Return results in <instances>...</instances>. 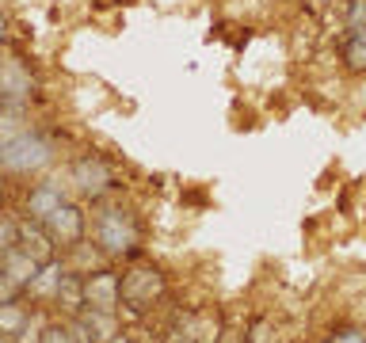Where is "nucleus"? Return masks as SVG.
<instances>
[{"instance_id":"obj_1","label":"nucleus","mask_w":366,"mask_h":343,"mask_svg":"<svg viewBox=\"0 0 366 343\" xmlns=\"http://www.w3.org/2000/svg\"><path fill=\"white\" fill-rule=\"evenodd\" d=\"M88 240L96 244L107 263H134L145 256V222H142V210L114 194V199H103L92 206V225H88Z\"/></svg>"},{"instance_id":"obj_2","label":"nucleus","mask_w":366,"mask_h":343,"mask_svg":"<svg viewBox=\"0 0 366 343\" xmlns=\"http://www.w3.org/2000/svg\"><path fill=\"white\" fill-rule=\"evenodd\" d=\"M57 164H61V141L42 122H31L27 130L0 141V172L11 183H31L39 176H50Z\"/></svg>"},{"instance_id":"obj_3","label":"nucleus","mask_w":366,"mask_h":343,"mask_svg":"<svg viewBox=\"0 0 366 343\" xmlns=\"http://www.w3.org/2000/svg\"><path fill=\"white\" fill-rule=\"evenodd\" d=\"M65 183H69V191H73L80 202H88V206L122 194L119 168H114V160L107 153H99V149H80V153L69 156Z\"/></svg>"},{"instance_id":"obj_4","label":"nucleus","mask_w":366,"mask_h":343,"mask_svg":"<svg viewBox=\"0 0 366 343\" xmlns=\"http://www.w3.org/2000/svg\"><path fill=\"white\" fill-rule=\"evenodd\" d=\"M168 297V274L153 259L122 263V317L142 320Z\"/></svg>"},{"instance_id":"obj_5","label":"nucleus","mask_w":366,"mask_h":343,"mask_svg":"<svg viewBox=\"0 0 366 343\" xmlns=\"http://www.w3.org/2000/svg\"><path fill=\"white\" fill-rule=\"evenodd\" d=\"M42 99V76L23 50H4L0 57V111H34Z\"/></svg>"},{"instance_id":"obj_6","label":"nucleus","mask_w":366,"mask_h":343,"mask_svg":"<svg viewBox=\"0 0 366 343\" xmlns=\"http://www.w3.org/2000/svg\"><path fill=\"white\" fill-rule=\"evenodd\" d=\"M46 233L54 237V244L61 248V256L65 252H73L76 244H84L88 240V225H92V206L88 202H80L76 194H69V199L57 206V210L46 217Z\"/></svg>"},{"instance_id":"obj_7","label":"nucleus","mask_w":366,"mask_h":343,"mask_svg":"<svg viewBox=\"0 0 366 343\" xmlns=\"http://www.w3.org/2000/svg\"><path fill=\"white\" fill-rule=\"evenodd\" d=\"M69 183L65 176H39V179H31V183H23V194H19V214L23 217H34V222H46L57 206H61L69 199Z\"/></svg>"},{"instance_id":"obj_8","label":"nucleus","mask_w":366,"mask_h":343,"mask_svg":"<svg viewBox=\"0 0 366 343\" xmlns=\"http://www.w3.org/2000/svg\"><path fill=\"white\" fill-rule=\"evenodd\" d=\"M84 309L96 313H122V267L103 263L84 274Z\"/></svg>"},{"instance_id":"obj_9","label":"nucleus","mask_w":366,"mask_h":343,"mask_svg":"<svg viewBox=\"0 0 366 343\" xmlns=\"http://www.w3.org/2000/svg\"><path fill=\"white\" fill-rule=\"evenodd\" d=\"M19 248L27 252L31 259H39L42 267L61 259V248L54 244V237L46 233V225L34 222V217H23V214H19Z\"/></svg>"},{"instance_id":"obj_10","label":"nucleus","mask_w":366,"mask_h":343,"mask_svg":"<svg viewBox=\"0 0 366 343\" xmlns=\"http://www.w3.org/2000/svg\"><path fill=\"white\" fill-rule=\"evenodd\" d=\"M80 313H84V274L65 263L61 282H57V294H54V317H80Z\"/></svg>"},{"instance_id":"obj_11","label":"nucleus","mask_w":366,"mask_h":343,"mask_svg":"<svg viewBox=\"0 0 366 343\" xmlns=\"http://www.w3.org/2000/svg\"><path fill=\"white\" fill-rule=\"evenodd\" d=\"M61 271H65V259L46 263V267L39 271V279L23 290V297H27L39 313H54V294H57V282H61Z\"/></svg>"},{"instance_id":"obj_12","label":"nucleus","mask_w":366,"mask_h":343,"mask_svg":"<svg viewBox=\"0 0 366 343\" xmlns=\"http://www.w3.org/2000/svg\"><path fill=\"white\" fill-rule=\"evenodd\" d=\"M39 271H42V263H39V259H31L19 244L4 248V279H11L16 286H23V290H27V286L39 279Z\"/></svg>"},{"instance_id":"obj_13","label":"nucleus","mask_w":366,"mask_h":343,"mask_svg":"<svg viewBox=\"0 0 366 343\" xmlns=\"http://www.w3.org/2000/svg\"><path fill=\"white\" fill-rule=\"evenodd\" d=\"M340 65L351 76H366V27H355L340 42Z\"/></svg>"},{"instance_id":"obj_14","label":"nucleus","mask_w":366,"mask_h":343,"mask_svg":"<svg viewBox=\"0 0 366 343\" xmlns=\"http://www.w3.org/2000/svg\"><path fill=\"white\" fill-rule=\"evenodd\" d=\"M34 313H39V309H34L27 297H19V302H0V336L16 339L19 332L34 320Z\"/></svg>"},{"instance_id":"obj_15","label":"nucleus","mask_w":366,"mask_h":343,"mask_svg":"<svg viewBox=\"0 0 366 343\" xmlns=\"http://www.w3.org/2000/svg\"><path fill=\"white\" fill-rule=\"evenodd\" d=\"M84 324H88V332H92V339L96 343H107L111 336H119V332L126 328L122 324V313H96V309H84Z\"/></svg>"},{"instance_id":"obj_16","label":"nucleus","mask_w":366,"mask_h":343,"mask_svg":"<svg viewBox=\"0 0 366 343\" xmlns=\"http://www.w3.org/2000/svg\"><path fill=\"white\" fill-rule=\"evenodd\" d=\"M61 259H65L73 271H80V274H88V271H96V267H103V263H107V256H103V252H99L96 244H92V240L76 244L73 252H65Z\"/></svg>"},{"instance_id":"obj_17","label":"nucleus","mask_w":366,"mask_h":343,"mask_svg":"<svg viewBox=\"0 0 366 343\" xmlns=\"http://www.w3.org/2000/svg\"><path fill=\"white\" fill-rule=\"evenodd\" d=\"M42 343H76L73 339V328H69V317H46L42 324Z\"/></svg>"},{"instance_id":"obj_18","label":"nucleus","mask_w":366,"mask_h":343,"mask_svg":"<svg viewBox=\"0 0 366 343\" xmlns=\"http://www.w3.org/2000/svg\"><path fill=\"white\" fill-rule=\"evenodd\" d=\"M19 244V210H0V252Z\"/></svg>"},{"instance_id":"obj_19","label":"nucleus","mask_w":366,"mask_h":343,"mask_svg":"<svg viewBox=\"0 0 366 343\" xmlns=\"http://www.w3.org/2000/svg\"><path fill=\"white\" fill-rule=\"evenodd\" d=\"M343 23H347V31L366 27V0H347V8H343Z\"/></svg>"},{"instance_id":"obj_20","label":"nucleus","mask_w":366,"mask_h":343,"mask_svg":"<svg viewBox=\"0 0 366 343\" xmlns=\"http://www.w3.org/2000/svg\"><path fill=\"white\" fill-rule=\"evenodd\" d=\"M46 317H50V313H34V320H31V324L23 328L11 343H42V324H46Z\"/></svg>"},{"instance_id":"obj_21","label":"nucleus","mask_w":366,"mask_h":343,"mask_svg":"<svg viewBox=\"0 0 366 343\" xmlns=\"http://www.w3.org/2000/svg\"><path fill=\"white\" fill-rule=\"evenodd\" d=\"M325 343H366V328H336Z\"/></svg>"},{"instance_id":"obj_22","label":"nucleus","mask_w":366,"mask_h":343,"mask_svg":"<svg viewBox=\"0 0 366 343\" xmlns=\"http://www.w3.org/2000/svg\"><path fill=\"white\" fill-rule=\"evenodd\" d=\"M69 328H73L76 343H96V339H92V332H88V324H84V317H69Z\"/></svg>"},{"instance_id":"obj_23","label":"nucleus","mask_w":366,"mask_h":343,"mask_svg":"<svg viewBox=\"0 0 366 343\" xmlns=\"http://www.w3.org/2000/svg\"><path fill=\"white\" fill-rule=\"evenodd\" d=\"M23 297V286H16L11 279H0V302H19Z\"/></svg>"},{"instance_id":"obj_24","label":"nucleus","mask_w":366,"mask_h":343,"mask_svg":"<svg viewBox=\"0 0 366 343\" xmlns=\"http://www.w3.org/2000/svg\"><path fill=\"white\" fill-rule=\"evenodd\" d=\"M0 50H11V16L0 8Z\"/></svg>"},{"instance_id":"obj_25","label":"nucleus","mask_w":366,"mask_h":343,"mask_svg":"<svg viewBox=\"0 0 366 343\" xmlns=\"http://www.w3.org/2000/svg\"><path fill=\"white\" fill-rule=\"evenodd\" d=\"M8 176H4V172H0V210H8Z\"/></svg>"},{"instance_id":"obj_26","label":"nucleus","mask_w":366,"mask_h":343,"mask_svg":"<svg viewBox=\"0 0 366 343\" xmlns=\"http://www.w3.org/2000/svg\"><path fill=\"white\" fill-rule=\"evenodd\" d=\"M107 343H137V339H134V336H130V332H126V328H122V332H119V336H111Z\"/></svg>"},{"instance_id":"obj_27","label":"nucleus","mask_w":366,"mask_h":343,"mask_svg":"<svg viewBox=\"0 0 366 343\" xmlns=\"http://www.w3.org/2000/svg\"><path fill=\"white\" fill-rule=\"evenodd\" d=\"M0 279H4V252H0Z\"/></svg>"},{"instance_id":"obj_28","label":"nucleus","mask_w":366,"mask_h":343,"mask_svg":"<svg viewBox=\"0 0 366 343\" xmlns=\"http://www.w3.org/2000/svg\"><path fill=\"white\" fill-rule=\"evenodd\" d=\"M149 343H168V339H149Z\"/></svg>"},{"instance_id":"obj_29","label":"nucleus","mask_w":366,"mask_h":343,"mask_svg":"<svg viewBox=\"0 0 366 343\" xmlns=\"http://www.w3.org/2000/svg\"><path fill=\"white\" fill-rule=\"evenodd\" d=\"M0 343H11V339H4V336H0Z\"/></svg>"},{"instance_id":"obj_30","label":"nucleus","mask_w":366,"mask_h":343,"mask_svg":"<svg viewBox=\"0 0 366 343\" xmlns=\"http://www.w3.org/2000/svg\"><path fill=\"white\" fill-rule=\"evenodd\" d=\"M0 57H4V50H0Z\"/></svg>"}]
</instances>
